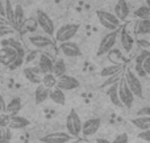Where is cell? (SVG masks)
Instances as JSON below:
<instances>
[{
	"mask_svg": "<svg viewBox=\"0 0 150 143\" xmlns=\"http://www.w3.org/2000/svg\"><path fill=\"white\" fill-rule=\"evenodd\" d=\"M119 83L111 86L109 88H107V96L109 97V101H111L115 107H122L121 101H120V97H119Z\"/></svg>",
	"mask_w": 150,
	"mask_h": 143,
	"instance_id": "24",
	"label": "cell"
},
{
	"mask_svg": "<svg viewBox=\"0 0 150 143\" xmlns=\"http://www.w3.org/2000/svg\"><path fill=\"white\" fill-rule=\"evenodd\" d=\"M5 18L9 22V25H13V7H12V1L11 0H5Z\"/></svg>",
	"mask_w": 150,
	"mask_h": 143,
	"instance_id": "35",
	"label": "cell"
},
{
	"mask_svg": "<svg viewBox=\"0 0 150 143\" xmlns=\"http://www.w3.org/2000/svg\"><path fill=\"white\" fill-rule=\"evenodd\" d=\"M59 50H61V53L67 58L82 57V50H80L79 45L75 43V42H73V41L59 43Z\"/></svg>",
	"mask_w": 150,
	"mask_h": 143,
	"instance_id": "14",
	"label": "cell"
},
{
	"mask_svg": "<svg viewBox=\"0 0 150 143\" xmlns=\"http://www.w3.org/2000/svg\"><path fill=\"white\" fill-rule=\"evenodd\" d=\"M96 143H111L108 141V139H105V138H98L96 139Z\"/></svg>",
	"mask_w": 150,
	"mask_h": 143,
	"instance_id": "47",
	"label": "cell"
},
{
	"mask_svg": "<svg viewBox=\"0 0 150 143\" xmlns=\"http://www.w3.org/2000/svg\"><path fill=\"white\" fill-rule=\"evenodd\" d=\"M15 32H16L15 29L9 25H0V38L7 37V36H9V34H13Z\"/></svg>",
	"mask_w": 150,
	"mask_h": 143,
	"instance_id": "36",
	"label": "cell"
},
{
	"mask_svg": "<svg viewBox=\"0 0 150 143\" xmlns=\"http://www.w3.org/2000/svg\"><path fill=\"white\" fill-rule=\"evenodd\" d=\"M100 125H101L100 118H96V117L88 118L82 125V135L84 138H90V137L95 135L98 133V130L100 129Z\"/></svg>",
	"mask_w": 150,
	"mask_h": 143,
	"instance_id": "10",
	"label": "cell"
},
{
	"mask_svg": "<svg viewBox=\"0 0 150 143\" xmlns=\"http://www.w3.org/2000/svg\"><path fill=\"white\" fill-rule=\"evenodd\" d=\"M24 21H25V12L21 4H16L13 7V25L12 28L16 32H20L23 29Z\"/></svg>",
	"mask_w": 150,
	"mask_h": 143,
	"instance_id": "15",
	"label": "cell"
},
{
	"mask_svg": "<svg viewBox=\"0 0 150 143\" xmlns=\"http://www.w3.org/2000/svg\"><path fill=\"white\" fill-rule=\"evenodd\" d=\"M122 79L125 80V83H127V86L129 87V89L132 91V93L134 95V97L141 99V97L144 96V89H142V84H141L140 78H138L130 68L125 70Z\"/></svg>",
	"mask_w": 150,
	"mask_h": 143,
	"instance_id": "5",
	"label": "cell"
},
{
	"mask_svg": "<svg viewBox=\"0 0 150 143\" xmlns=\"http://www.w3.org/2000/svg\"><path fill=\"white\" fill-rule=\"evenodd\" d=\"M82 120H80L79 114L76 113L75 109H71L66 118V129L67 133L70 134L73 138H79L82 135Z\"/></svg>",
	"mask_w": 150,
	"mask_h": 143,
	"instance_id": "4",
	"label": "cell"
},
{
	"mask_svg": "<svg viewBox=\"0 0 150 143\" xmlns=\"http://www.w3.org/2000/svg\"><path fill=\"white\" fill-rule=\"evenodd\" d=\"M130 122L137 129H140L141 131L150 130V117H136Z\"/></svg>",
	"mask_w": 150,
	"mask_h": 143,
	"instance_id": "28",
	"label": "cell"
},
{
	"mask_svg": "<svg viewBox=\"0 0 150 143\" xmlns=\"http://www.w3.org/2000/svg\"><path fill=\"white\" fill-rule=\"evenodd\" d=\"M134 16L138 20H148V18H150V8L146 4L141 5L134 11Z\"/></svg>",
	"mask_w": 150,
	"mask_h": 143,
	"instance_id": "32",
	"label": "cell"
},
{
	"mask_svg": "<svg viewBox=\"0 0 150 143\" xmlns=\"http://www.w3.org/2000/svg\"><path fill=\"white\" fill-rule=\"evenodd\" d=\"M26 42L30 47L36 50H42V49H49L54 45V39L52 37L46 36V34H38V33H32L25 37Z\"/></svg>",
	"mask_w": 150,
	"mask_h": 143,
	"instance_id": "2",
	"label": "cell"
},
{
	"mask_svg": "<svg viewBox=\"0 0 150 143\" xmlns=\"http://www.w3.org/2000/svg\"><path fill=\"white\" fill-rule=\"evenodd\" d=\"M137 43L140 45L141 49L144 50H149L150 49V42L146 41V39H137Z\"/></svg>",
	"mask_w": 150,
	"mask_h": 143,
	"instance_id": "43",
	"label": "cell"
},
{
	"mask_svg": "<svg viewBox=\"0 0 150 143\" xmlns=\"http://www.w3.org/2000/svg\"><path fill=\"white\" fill-rule=\"evenodd\" d=\"M108 58L111 62H113V64H124L127 62V58L122 55V53L120 50H115L112 49L111 51L108 53Z\"/></svg>",
	"mask_w": 150,
	"mask_h": 143,
	"instance_id": "29",
	"label": "cell"
},
{
	"mask_svg": "<svg viewBox=\"0 0 150 143\" xmlns=\"http://www.w3.org/2000/svg\"><path fill=\"white\" fill-rule=\"evenodd\" d=\"M134 68H136V72H137V76H141V78H146V72H145V70H144V67L142 66H138V64H136L134 66Z\"/></svg>",
	"mask_w": 150,
	"mask_h": 143,
	"instance_id": "44",
	"label": "cell"
},
{
	"mask_svg": "<svg viewBox=\"0 0 150 143\" xmlns=\"http://www.w3.org/2000/svg\"><path fill=\"white\" fill-rule=\"evenodd\" d=\"M17 51L9 46H3L0 49V64L3 66H11L12 67L15 60L17 59Z\"/></svg>",
	"mask_w": 150,
	"mask_h": 143,
	"instance_id": "13",
	"label": "cell"
},
{
	"mask_svg": "<svg viewBox=\"0 0 150 143\" xmlns=\"http://www.w3.org/2000/svg\"><path fill=\"white\" fill-rule=\"evenodd\" d=\"M23 29H24V32H26L28 34L36 33V30L38 29L37 20H36V18H33V17L25 18V21H24V25H23ZM23 29H21V30H23Z\"/></svg>",
	"mask_w": 150,
	"mask_h": 143,
	"instance_id": "30",
	"label": "cell"
},
{
	"mask_svg": "<svg viewBox=\"0 0 150 143\" xmlns=\"http://www.w3.org/2000/svg\"><path fill=\"white\" fill-rule=\"evenodd\" d=\"M122 76H124V74H122V72L116 74V75H113V76H109V78H107L105 80H104V83L101 84L100 88L101 89H105V88H109L111 86H113V84H117L122 79Z\"/></svg>",
	"mask_w": 150,
	"mask_h": 143,
	"instance_id": "33",
	"label": "cell"
},
{
	"mask_svg": "<svg viewBox=\"0 0 150 143\" xmlns=\"http://www.w3.org/2000/svg\"><path fill=\"white\" fill-rule=\"evenodd\" d=\"M96 17H98L99 22H100L105 29H108L109 32L117 30V29H120L122 25L121 21L115 16V13L107 12V11H103V9L96 11Z\"/></svg>",
	"mask_w": 150,
	"mask_h": 143,
	"instance_id": "3",
	"label": "cell"
},
{
	"mask_svg": "<svg viewBox=\"0 0 150 143\" xmlns=\"http://www.w3.org/2000/svg\"><path fill=\"white\" fill-rule=\"evenodd\" d=\"M111 143H129V135L127 133H121L119 135H116V138Z\"/></svg>",
	"mask_w": 150,
	"mask_h": 143,
	"instance_id": "38",
	"label": "cell"
},
{
	"mask_svg": "<svg viewBox=\"0 0 150 143\" xmlns=\"http://www.w3.org/2000/svg\"><path fill=\"white\" fill-rule=\"evenodd\" d=\"M53 64H54V60L47 54H41L38 57V66L37 67L41 71V75L53 74Z\"/></svg>",
	"mask_w": 150,
	"mask_h": 143,
	"instance_id": "18",
	"label": "cell"
},
{
	"mask_svg": "<svg viewBox=\"0 0 150 143\" xmlns=\"http://www.w3.org/2000/svg\"><path fill=\"white\" fill-rule=\"evenodd\" d=\"M23 75L25 76V79L28 81H30L32 84H37L40 86L42 81V76H41V71L38 67H25L23 70Z\"/></svg>",
	"mask_w": 150,
	"mask_h": 143,
	"instance_id": "16",
	"label": "cell"
},
{
	"mask_svg": "<svg viewBox=\"0 0 150 143\" xmlns=\"http://www.w3.org/2000/svg\"><path fill=\"white\" fill-rule=\"evenodd\" d=\"M36 20H37V24H38V28H41V30L44 32L46 36H49V37L54 36V33H55L54 21L50 18V16L47 15V13L38 9L36 12Z\"/></svg>",
	"mask_w": 150,
	"mask_h": 143,
	"instance_id": "7",
	"label": "cell"
},
{
	"mask_svg": "<svg viewBox=\"0 0 150 143\" xmlns=\"http://www.w3.org/2000/svg\"><path fill=\"white\" fill-rule=\"evenodd\" d=\"M41 84L44 87H46L47 89H53L54 87H57V78H55L53 74H46V75H42Z\"/></svg>",
	"mask_w": 150,
	"mask_h": 143,
	"instance_id": "31",
	"label": "cell"
},
{
	"mask_svg": "<svg viewBox=\"0 0 150 143\" xmlns=\"http://www.w3.org/2000/svg\"><path fill=\"white\" fill-rule=\"evenodd\" d=\"M138 139H142L145 142H150V130H146V131H140L138 134Z\"/></svg>",
	"mask_w": 150,
	"mask_h": 143,
	"instance_id": "41",
	"label": "cell"
},
{
	"mask_svg": "<svg viewBox=\"0 0 150 143\" xmlns=\"http://www.w3.org/2000/svg\"><path fill=\"white\" fill-rule=\"evenodd\" d=\"M3 46H9L12 47V49H15L16 51H17V58H20V59H25L26 54H25V49H24L23 43H21L20 41H17V39L15 38H8L5 39V41H3Z\"/></svg>",
	"mask_w": 150,
	"mask_h": 143,
	"instance_id": "20",
	"label": "cell"
},
{
	"mask_svg": "<svg viewBox=\"0 0 150 143\" xmlns=\"http://www.w3.org/2000/svg\"><path fill=\"white\" fill-rule=\"evenodd\" d=\"M79 86H80L79 80H78L76 78H74V76L67 75V74L57 79V88L62 89L63 92H65V91H73V89H76Z\"/></svg>",
	"mask_w": 150,
	"mask_h": 143,
	"instance_id": "11",
	"label": "cell"
},
{
	"mask_svg": "<svg viewBox=\"0 0 150 143\" xmlns=\"http://www.w3.org/2000/svg\"><path fill=\"white\" fill-rule=\"evenodd\" d=\"M73 137L67 131H54V133L46 134L41 138L42 143H69Z\"/></svg>",
	"mask_w": 150,
	"mask_h": 143,
	"instance_id": "12",
	"label": "cell"
},
{
	"mask_svg": "<svg viewBox=\"0 0 150 143\" xmlns=\"http://www.w3.org/2000/svg\"><path fill=\"white\" fill-rule=\"evenodd\" d=\"M119 97H120V101H121L122 107L132 108L136 97H134V95L132 93V91L129 89V87L127 86L124 79H121L119 83Z\"/></svg>",
	"mask_w": 150,
	"mask_h": 143,
	"instance_id": "9",
	"label": "cell"
},
{
	"mask_svg": "<svg viewBox=\"0 0 150 143\" xmlns=\"http://www.w3.org/2000/svg\"><path fill=\"white\" fill-rule=\"evenodd\" d=\"M124 71V66L122 64H111V66H105V67L101 68L100 71V76H103L104 79L109 78V76H113L116 74H120Z\"/></svg>",
	"mask_w": 150,
	"mask_h": 143,
	"instance_id": "25",
	"label": "cell"
},
{
	"mask_svg": "<svg viewBox=\"0 0 150 143\" xmlns=\"http://www.w3.org/2000/svg\"><path fill=\"white\" fill-rule=\"evenodd\" d=\"M49 99L52 100L53 102H55L57 105H65L66 104V95L62 89L54 87L53 89H50L49 93Z\"/></svg>",
	"mask_w": 150,
	"mask_h": 143,
	"instance_id": "23",
	"label": "cell"
},
{
	"mask_svg": "<svg viewBox=\"0 0 150 143\" xmlns=\"http://www.w3.org/2000/svg\"><path fill=\"white\" fill-rule=\"evenodd\" d=\"M30 125V121L25 117H21V116H13L11 117L9 121V126L8 128L11 130H21V129H25Z\"/></svg>",
	"mask_w": 150,
	"mask_h": 143,
	"instance_id": "19",
	"label": "cell"
},
{
	"mask_svg": "<svg viewBox=\"0 0 150 143\" xmlns=\"http://www.w3.org/2000/svg\"><path fill=\"white\" fill-rule=\"evenodd\" d=\"M0 25H9V22L7 21V18L3 17V16H0ZM11 26V25H9Z\"/></svg>",
	"mask_w": 150,
	"mask_h": 143,
	"instance_id": "46",
	"label": "cell"
},
{
	"mask_svg": "<svg viewBox=\"0 0 150 143\" xmlns=\"http://www.w3.org/2000/svg\"><path fill=\"white\" fill-rule=\"evenodd\" d=\"M142 67H144V70H145L146 75L150 76V55H149L148 58H146L145 60H144V63H142Z\"/></svg>",
	"mask_w": 150,
	"mask_h": 143,
	"instance_id": "42",
	"label": "cell"
},
{
	"mask_svg": "<svg viewBox=\"0 0 150 143\" xmlns=\"http://www.w3.org/2000/svg\"><path fill=\"white\" fill-rule=\"evenodd\" d=\"M66 71H67V67H66V62L62 59V58H58V59L54 60V64H53V75L55 78H61V76L66 75Z\"/></svg>",
	"mask_w": 150,
	"mask_h": 143,
	"instance_id": "26",
	"label": "cell"
},
{
	"mask_svg": "<svg viewBox=\"0 0 150 143\" xmlns=\"http://www.w3.org/2000/svg\"><path fill=\"white\" fill-rule=\"evenodd\" d=\"M49 93H50V89H47L46 87H44L42 84L37 86L36 91H34V102H36L37 105L45 102L49 99Z\"/></svg>",
	"mask_w": 150,
	"mask_h": 143,
	"instance_id": "22",
	"label": "cell"
},
{
	"mask_svg": "<svg viewBox=\"0 0 150 143\" xmlns=\"http://www.w3.org/2000/svg\"><path fill=\"white\" fill-rule=\"evenodd\" d=\"M69 143H79V141H73V142H69Z\"/></svg>",
	"mask_w": 150,
	"mask_h": 143,
	"instance_id": "50",
	"label": "cell"
},
{
	"mask_svg": "<svg viewBox=\"0 0 150 143\" xmlns=\"http://www.w3.org/2000/svg\"><path fill=\"white\" fill-rule=\"evenodd\" d=\"M12 130L9 128H0V143H11Z\"/></svg>",
	"mask_w": 150,
	"mask_h": 143,
	"instance_id": "34",
	"label": "cell"
},
{
	"mask_svg": "<svg viewBox=\"0 0 150 143\" xmlns=\"http://www.w3.org/2000/svg\"><path fill=\"white\" fill-rule=\"evenodd\" d=\"M0 16H3V17H5V11H4V7H3L1 4H0Z\"/></svg>",
	"mask_w": 150,
	"mask_h": 143,
	"instance_id": "48",
	"label": "cell"
},
{
	"mask_svg": "<svg viewBox=\"0 0 150 143\" xmlns=\"http://www.w3.org/2000/svg\"><path fill=\"white\" fill-rule=\"evenodd\" d=\"M5 107H7V102H5L4 97L0 95V114H1V113H5Z\"/></svg>",
	"mask_w": 150,
	"mask_h": 143,
	"instance_id": "45",
	"label": "cell"
},
{
	"mask_svg": "<svg viewBox=\"0 0 150 143\" xmlns=\"http://www.w3.org/2000/svg\"><path fill=\"white\" fill-rule=\"evenodd\" d=\"M150 55V51L149 50H142V51L140 53V54L136 57V64H138V66H142V63H144V60L146 59Z\"/></svg>",
	"mask_w": 150,
	"mask_h": 143,
	"instance_id": "37",
	"label": "cell"
},
{
	"mask_svg": "<svg viewBox=\"0 0 150 143\" xmlns=\"http://www.w3.org/2000/svg\"><path fill=\"white\" fill-rule=\"evenodd\" d=\"M119 37H120V45H121L122 50H124L127 54H129L133 49V45H134V38H133L129 28H128V24H122L121 25Z\"/></svg>",
	"mask_w": 150,
	"mask_h": 143,
	"instance_id": "8",
	"label": "cell"
},
{
	"mask_svg": "<svg viewBox=\"0 0 150 143\" xmlns=\"http://www.w3.org/2000/svg\"><path fill=\"white\" fill-rule=\"evenodd\" d=\"M9 121H11L9 116L7 113H1L0 114V128H8L9 126Z\"/></svg>",
	"mask_w": 150,
	"mask_h": 143,
	"instance_id": "39",
	"label": "cell"
},
{
	"mask_svg": "<svg viewBox=\"0 0 150 143\" xmlns=\"http://www.w3.org/2000/svg\"><path fill=\"white\" fill-rule=\"evenodd\" d=\"M79 24H65L61 28H58L54 33V41L63 43V42H69L76 36V33L79 32Z\"/></svg>",
	"mask_w": 150,
	"mask_h": 143,
	"instance_id": "1",
	"label": "cell"
},
{
	"mask_svg": "<svg viewBox=\"0 0 150 143\" xmlns=\"http://www.w3.org/2000/svg\"><path fill=\"white\" fill-rule=\"evenodd\" d=\"M137 117H150V107H144L136 113Z\"/></svg>",
	"mask_w": 150,
	"mask_h": 143,
	"instance_id": "40",
	"label": "cell"
},
{
	"mask_svg": "<svg viewBox=\"0 0 150 143\" xmlns=\"http://www.w3.org/2000/svg\"><path fill=\"white\" fill-rule=\"evenodd\" d=\"M130 9L127 0H117L116 5H115V16L122 22V21H127Z\"/></svg>",
	"mask_w": 150,
	"mask_h": 143,
	"instance_id": "17",
	"label": "cell"
},
{
	"mask_svg": "<svg viewBox=\"0 0 150 143\" xmlns=\"http://www.w3.org/2000/svg\"><path fill=\"white\" fill-rule=\"evenodd\" d=\"M145 1H146V5L150 8V0H145Z\"/></svg>",
	"mask_w": 150,
	"mask_h": 143,
	"instance_id": "49",
	"label": "cell"
},
{
	"mask_svg": "<svg viewBox=\"0 0 150 143\" xmlns=\"http://www.w3.org/2000/svg\"><path fill=\"white\" fill-rule=\"evenodd\" d=\"M119 33H120V29L113 30V32H108V33L101 38L100 43H99V47H98V51H96V55H98V57L107 55L112 49H113V46L117 42V38H119Z\"/></svg>",
	"mask_w": 150,
	"mask_h": 143,
	"instance_id": "6",
	"label": "cell"
},
{
	"mask_svg": "<svg viewBox=\"0 0 150 143\" xmlns=\"http://www.w3.org/2000/svg\"><path fill=\"white\" fill-rule=\"evenodd\" d=\"M136 34H138V36L150 34V18H148V20H138L136 22Z\"/></svg>",
	"mask_w": 150,
	"mask_h": 143,
	"instance_id": "27",
	"label": "cell"
},
{
	"mask_svg": "<svg viewBox=\"0 0 150 143\" xmlns=\"http://www.w3.org/2000/svg\"><path fill=\"white\" fill-rule=\"evenodd\" d=\"M21 107H23V102H21L20 97H13V99L7 104V107H5V113H7L9 117L17 116L18 112L21 110Z\"/></svg>",
	"mask_w": 150,
	"mask_h": 143,
	"instance_id": "21",
	"label": "cell"
}]
</instances>
